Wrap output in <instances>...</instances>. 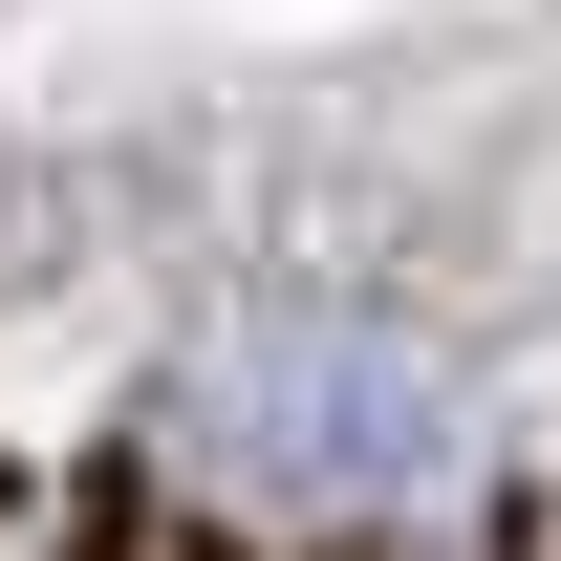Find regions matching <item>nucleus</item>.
Listing matches in <instances>:
<instances>
[{"instance_id": "nucleus-1", "label": "nucleus", "mask_w": 561, "mask_h": 561, "mask_svg": "<svg viewBox=\"0 0 561 561\" xmlns=\"http://www.w3.org/2000/svg\"><path fill=\"white\" fill-rule=\"evenodd\" d=\"M151 454L216 518H280V540H411L496 476V389L389 280H238L151 367Z\"/></svg>"}]
</instances>
